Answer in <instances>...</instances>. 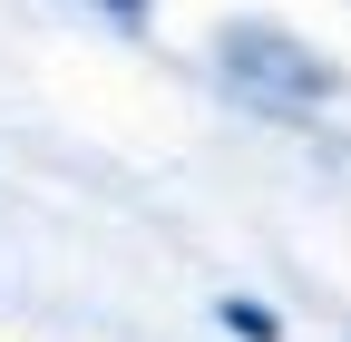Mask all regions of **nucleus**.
Returning a JSON list of instances; mask_svg holds the SVG:
<instances>
[{"instance_id": "1", "label": "nucleus", "mask_w": 351, "mask_h": 342, "mask_svg": "<svg viewBox=\"0 0 351 342\" xmlns=\"http://www.w3.org/2000/svg\"><path fill=\"white\" fill-rule=\"evenodd\" d=\"M225 49H234V78H263V89H293V98H322L332 89V78L302 59L293 39H274V30H234Z\"/></svg>"}]
</instances>
